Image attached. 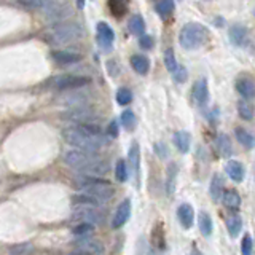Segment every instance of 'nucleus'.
<instances>
[{
	"label": "nucleus",
	"instance_id": "obj_1",
	"mask_svg": "<svg viewBox=\"0 0 255 255\" xmlns=\"http://www.w3.org/2000/svg\"><path fill=\"white\" fill-rule=\"evenodd\" d=\"M62 135L70 145L90 151V153H96L106 143L102 139V131L98 123H83L66 128Z\"/></svg>",
	"mask_w": 255,
	"mask_h": 255
},
{
	"label": "nucleus",
	"instance_id": "obj_2",
	"mask_svg": "<svg viewBox=\"0 0 255 255\" xmlns=\"http://www.w3.org/2000/svg\"><path fill=\"white\" fill-rule=\"evenodd\" d=\"M78 190L82 191V193H86L96 198L101 204L109 201L115 193L114 187H112L109 182L101 180L98 177H90V175H85L83 179L78 180Z\"/></svg>",
	"mask_w": 255,
	"mask_h": 255
},
{
	"label": "nucleus",
	"instance_id": "obj_3",
	"mask_svg": "<svg viewBox=\"0 0 255 255\" xmlns=\"http://www.w3.org/2000/svg\"><path fill=\"white\" fill-rule=\"evenodd\" d=\"M207 40V29L199 22H188L182 27L179 42L185 50H196Z\"/></svg>",
	"mask_w": 255,
	"mask_h": 255
},
{
	"label": "nucleus",
	"instance_id": "obj_4",
	"mask_svg": "<svg viewBox=\"0 0 255 255\" xmlns=\"http://www.w3.org/2000/svg\"><path fill=\"white\" fill-rule=\"evenodd\" d=\"M82 35H83V29H82V26H78L75 22L56 24L51 30V37L54 40V43H58V45L74 43L75 40H78Z\"/></svg>",
	"mask_w": 255,
	"mask_h": 255
},
{
	"label": "nucleus",
	"instance_id": "obj_5",
	"mask_svg": "<svg viewBox=\"0 0 255 255\" xmlns=\"http://www.w3.org/2000/svg\"><path fill=\"white\" fill-rule=\"evenodd\" d=\"M98 156L96 153H90V151H85V150H80V148H75V150H69L66 151V155H64V161H66L67 166L74 167L75 171H83L85 167H88L90 164H93L94 161H98Z\"/></svg>",
	"mask_w": 255,
	"mask_h": 255
},
{
	"label": "nucleus",
	"instance_id": "obj_6",
	"mask_svg": "<svg viewBox=\"0 0 255 255\" xmlns=\"http://www.w3.org/2000/svg\"><path fill=\"white\" fill-rule=\"evenodd\" d=\"M72 219H74V220H80V222L91 223V225H96V223L101 222L102 215H101V212L98 209H96V206L78 204V206H75L74 212H72Z\"/></svg>",
	"mask_w": 255,
	"mask_h": 255
},
{
	"label": "nucleus",
	"instance_id": "obj_7",
	"mask_svg": "<svg viewBox=\"0 0 255 255\" xmlns=\"http://www.w3.org/2000/svg\"><path fill=\"white\" fill-rule=\"evenodd\" d=\"M62 117H64V118H67L69 122L77 123V125H83V123H98V117H96V114H94L93 110L86 109L85 106L70 109V110H67Z\"/></svg>",
	"mask_w": 255,
	"mask_h": 255
},
{
	"label": "nucleus",
	"instance_id": "obj_8",
	"mask_svg": "<svg viewBox=\"0 0 255 255\" xmlns=\"http://www.w3.org/2000/svg\"><path fill=\"white\" fill-rule=\"evenodd\" d=\"M45 16L50 21H53V22H58V21H66L67 18H70L72 14H74V10H72L70 6H67V5H61V3H58L54 0V2L51 3V5H48L46 8H45Z\"/></svg>",
	"mask_w": 255,
	"mask_h": 255
},
{
	"label": "nucleus",
	"instance_id": "obj_9",
	"mask_svg": "<svg viewBox=\"0 0 255 255\" xmlns=\"http://www.w3.org/2000/svg\"><path fill=\"white\" fill-rule=\"evenodd\" d=\"M91 80L88 77L82 75H62L54 78V85L59 88V90H70V88H82L90 85Z\"/></svg>",
	"mask_w": 255,
	"mask_h": 255
},
{
	"label": "nucleus",
	"instance_id": "obj_10",
	"mask_svg": "<svg viewBox=\"0 0 255 255\" xmlns=\"http://www.w3.org/2000/svg\"><path fill=\"white\" fill-rule=\"evenodd\" d=\"M129 217H131V199L126 198L117 207L114 220H112V227H114V228H122L125 223L129 220Z\"/></svg>",
	"mask_w": 255,
	"mask_h": 255
},
{
	"label": "nucleus",
	"instance_id": "obj_11",
	"mask_svg": "<svg viewBox=\"0 0 255 255\" xmlns=\"http://www.w3.org/2000/svg\"><path fill=\"white\" fill-rule=\"evenodd\" d=\"M114 40H115V34L112 27L106 22H99L98 24V42L102 46V50L110 51L112 50V45H114Z\"/></svg>",
	"mask_w": 255,
	"mask_h": 255
},
{
	"label": "nucleus",
	"instance_id": "obj_12",
	"mask_svg": "<svg viewBox=\"0 0 255 255\" xmlns=\"http://www.w3.org/2000/svg\"><path fill=\"white\" fill-rule=\"evenodd\" d=\"M128 161H129V167L134 174L135 185L139 187V179H140V151L137 143H132L129 151H128Z\"/></svg>",
	"mask_w": 255,
	"mask_h": 255
},
{
	"label": "nucleus",
	"instance_id": "obj_13",
	"mask_svg": "<svg viewBox=\"0 0 255 255\" xmlns=\"http://www.w3.org/2000/svg\"><path fill=\"white\" fill-rule=\"evenodd\" d=\"M177 217H179L180 225L185 230H190L191 227H193V220H195L193 207H191L190 204H187V203L180 204L179 209H177Z\"/></svg>",
	"mask_w": 255,
	"mask_h": 255
},
{
	"label": "nucleus",
	"instance_id": "obj_14",
	"mask_svg": "<svg viewBox=\"0 0 255 255\" xmlns=\"http://www.w3.org/2000/svg\"><path fill=\"white\" fill-rule=\"evenodd\" d=\"M209 98V88H207V82L204 78L198 80L193 86V101L198 106H204Z\"/></svg>",
	"mask_w": 255,
	"mask_h": 255
},
{
	"label": "nucleus",
	"instance_id": "obj_15",
	"mask_svg": "<svg viewBox=\"0 0 255 255\" xmlns=\"http://www.w3.org/2000/svg\"><path fill=\"white\" fill-rule=\"evenodd\" d=\"M78 252H82L85 255H98L102 252V246L94 241V239H83V241H80L77 244V249Z\"/></svg>",
	"mask_w": 255,
	"mask_h": 255
},
{
	"label": "nucleus",
	"instance_id": "obj_16",
	"mask_svg": "<svg viewBox=\"0 0 255 255\" xmlns=\"http://www.w3.org/2000/svg\"><path fill=\"white\" fill-rule=\"evenodd\" d=\"M225 171L231 177V180H235V182H241L244 179V167L241 163L236 161V159H231V161L227 163Z\"/></svg>",
	"mask_w": 255,
	"mask_h": 255
},
{
	"label": "nucleus",
	"instance_id": "obj_17",
	"mask_svg": "<svg viewBox=\"0 0 255 255\" xmlns=\"http://www.w3.org/2000/svg\"><path fill=\"white\" fill-rule=\"evenodd\" d=\"M230 40L236 46H243L247 40V29L241 26V24H235V26L230 29Z\"/></svg>",
	"mask_w": 255,
	"mask_h": 255
},
{
	"label": "nucleus",
	"instance_id": "obj_18",
	"mask_svg": "<svg viewBox=\"0 0 255 255\" xmlns=\"http://www.w3.org/2000/svg\"><path fill=\"white\" fill-rule=\"evenodd\" d=\"M236 90H238L239 94L243 96V99H252L254 98L255 88H254V82L251 78L239 80V82L236 83Z\"/></svg>",
	"mask_w": 255,
	"mask_h": 255
},
{
	"label": "nucleus",
	"instance_id": "obj_19",
	"mask_svg": "<svg viewBox=\"0 0 255 255\" xmlns=\"http://www.w3.org/2000/svg\"><path fill=\"white\" fill-rule=\"evenodd\" d=\"M190 142H191V137L187 131H179V132L174 134V143L182 153H187V151L190 150Z\"/></svg>",
	"mask_w": 255,
	"mask_h": 255
},
{
	"label": "nucleus",
	"instance_id": "obj_20",
	"mask_svg": "<svg viewBox=\"0 0 255 255\" xmlns=\"http://www.w3.org/2000/svg\"><path fill=\"white\" fill-rule=\"evenodd\" d=\"M53 59L58 64H75L82 59V56L77 53H70V51H54Z\"/></svg>",
	"mask_w": 255,
	"mask_h": 255
},
{
	"label": "nucleus",
	"instance_id": "obj_21",
	"mask_svg": "<svg viewBox=\"0 0 255 255\" xmlns=\"http://www.w3.org/2000/svg\"><path fill=\"white\" fill-rule=\"evenodd\" d=\"M131 66L132 69L137 72V74L143 75V74H147L148 69H150V62L148 59L145 58V56H140V54H134L132 58H131Z\"/></svg>",
	"mask_w": 255,
	"mask_h": 255
},
{
	"label": "nucleus",
	"instance_id": "obj_22",
	"mask_svg": "<svg viewBox=\"0 0 255 255\" xmlns=\"http://www.w3.org/2000/svg\"><path fill=\"white\" fill-rule=\"evenodd\" d=\"M223 204H225L228 209L238 211L239 206H241V196H239L238 191L235 190L225 191V193H223Z\"/></svg>",
	"mask_w": 255,
	"mask_h": 255
},
{
	"label": "nucleus",
	"instance_id": "obj_23",
	"mask_svg": "<svg viewBox=\"0 0 255 255\" xmlns=\"http://www.w3.org/2000/svg\"><path fill=\"white\" fill-rule=\"evenodd\" d=\"M227 228L231 238H238V235L243 230V219L239 215H230L227 219Z\"/></svg>",
	"mask_w": 255,
	"mask_h": 255
},
{
	"label": "nucleus",
	"instance_id": "obj_24",
	"mask_svg": "<svg viewBox=\"0 0 255 255\" xmlns=\"http://www.w3.org/2000/svg\"><path fill=\"white\" fill-rule=\"evenodd\" d=\"M199 230H201V235L204 238H209L212 235V219L204 211L199 214Z\"/></svg>",
	"mask_w": 255,
	"mask_h": 255
},
{
	"label": "nucleus",
	"instance_id": "obj_25",
	"mask_svg": "<svg viewBox=\"0 0 255 255\" xmlns=\"http://www.w3.org/2000/svg\"><path fill=\"white\" fill-rule=\"evenodd\" d=\"M222 191H223V180L219 174H215L211 180V188H209L211 198L214 201H219V198L222 196Z\"/></svg>",
	"mask_w": 255,
	"mask_h": 255
},
{
	"label": "nucleus",
	"instance_id": "obj_26",
	"mask_svg": "<svg viewBox=\"0 0 255 255\" xmlns=\"http://www.w3.org/2000/svg\"><path fill=\"white\" fill-rule=\"evenodd\" d=\"M217 147L222 156H231V153H233V145H231V140L227 134H220L217 137Z\"/></svg>",
	"mask_w": 255,
	"mask_h": 255
},
{
	"label": "nucleus",
	"instance_id": "obj_27",
	"mask_svg": "<svg viewBox=\"0 0 255 255\" xmlns=\"http://www.w3.org/2000/svg\"><path fill=\"white\" fill-rule=\"evenodd\" d=\"M235 134H236L238 142L241 143V145H244L246 148H252L254 147V137L247 129H244V128H236Z\"/></svg>",
	"mask_w": 255,
	"mask_h": 255
},
{
	"label": "nucleus",
	"instance_id": "obj_28",
	"mask_svg": "<svg viewBox=\"0 0 255 255\" xmlns=\"http://www.w3.org/2000/svg\"><path fill=\"white\" fill-rule=\"evenodd\" d=\"M128 27H129V30L132 32L134 35H142L143 30H145V22H143L142 16L134 14L132 18L129 19V22H128Z\"/></svg>",
	"mask_w": 255,
	"mask_h": 255
},
{
	"label": "nucleus",
	"instance_id": "obj_29",
	"mask_svg": "<svg viewBox=\"0 0 255 255\" xmlns=\"http://www.w3.org/2000/svg\"><path fill=\"white\" fill-rule=\"evenodd\" d=\"M156 11L163 19H167L174 11V2L172 0H159L156 5Z\"/></svg>",
	"mask_w": 255,
	"mask_h": 255
},
{
	"label": "nucleus",
	"instance_id": "obj_30",
	"mask_svg": "<svg viewBox=\"0 0 255 255\" xmlns=\"http://www.w3.org/2000/svg\"><path fill=\"white\" fill-rule=\"evenodd\" d=\"M238 112H239V117H241L243 120H246V122H249V120L254 118V110H252V106L249 102H247L246 99L239 101L238 102Z\"/></svg>",
	"mask_w": 255,
	"mask_h": 255
},
{
	"label": "nucleus",
	"instance_id": "obj_31",
	"mask_svg": "<svg viewBox=\"0 0 255 255\" xmlns=\"http://www.w3.org/2000/svg\"><path fill=\"white\" fill-rule=\"evenodd\" d=\"M175 177H177V166L171 164L169 167H167V182H166V191H167V195H172L174 193Z\"/></svg>",
	"mask_w": 255,
	"mask_h": 255
},
{
	"label": "nucleus",
	"instance_id": "obj_32",
	"mask_svg": "<svg viewBox=\"0 0 255 255\" xmlns=\"http://www.w3.org/2000/svg\"><path fill=\"white\" fill-rule=\"evenodd\" d=\"M34 252V246L30 243H21V244H16L14 247L10 249V255H30Z\"/></svg>",
	"mask_w": 255,
	"mask_h": 255
},
{
	"label": "nucleus",
	"instance_id": "obj_33",
	"mask_svg": "<svg viewBox=\"0 0 255 255\" xmlns=\"http://www.w3.org/2000/svg\"><path fill=\"white\" fill-rule=\"evenodd\" d=\"M115 177L118 182H126L128 180V167H126V163L123 159H118L117 161V166H115Z\"/></svg>",
	"mask_w": 255,
	"mask_h": 255
},
{
	"label": "nucleus",
	"instance_id": "obj_34",
	"mask_svg": "<svg viewBox=\"0 0 255 255\" xmlns=\"http://www.w3.org/2000/svg\"><path fill=\"white\" fill-rule=\"evenodd\" d=\"M122 123L128 131H132L135 128V115L131 110H125L122 114Z\"/></svg>",
	"mask_w": 255,
	"mask_h": 255
},
{
	"label": "nucleus",
	"instance_id": "obj_35",
	"mask_svg": "<svg viewBox=\"0 0 255 255\" xmlns=\"http://www.w3.org/2000/svg\"><path fill=\"white\" fill-rule=\"evenodd\" d=\"M164 66L169 72H174L175 69H177V61H175L172 48H167V50L164 51Z\"/></svg>",
	"mask_w": 255,
	"mask_h": 255
},
{
	"label": "nucleus",
	"instance_id": "obj_36",
	"mask_svg": "<svg viewBox=\"0 0 255 255\" xmlns=\"http://www.w3.org/2000/svg\"><path fill=\"white\" fill-rule=\"evenodd\" d=\"M132 101V93L128 90V88H120L118 93H117V102L120 106H126Z\"/></svg>",
	"mask_w": 255,
	"mask_h": 255
},
{
	"label": "nucleus",
	"instance_id": "obj_37",
	"mask_svg": "<svg viewBox=\"0 0 255 255\" xmlns=\"http://www.w3.org/2000/svg\"><path fill=\"white\" fill-rule=\"evenodd\" d=\"M94 225H91V223H86V222H80L78 225L72 230V233H74L75 236H83L86 233H90V231H93Z\"/></svg>",
	"mask_w": 255,
	"mask_h": 255
},
{
	"label": "nucleus",
	"instance_id": "obj_38",
	"mask_svg": "<svg viewBox=\"0 0 255 255\" xmlns=\"http://www.w3.org/2000/svg\"><path fill=\"white\" fill-rule=\"evenodd\" d=\"M254 251V241H252V236L251 235H246L243 243H241V254L243 255H252Z\"/></svg>",
	"mask_w": 255,
	"mask_h": 255
},
{
	"label": "nucleus",
	"instance_id": "obj_39",
	"mask_svg": "<svg viewBox=\"0 0 255 255\" xmlns=\"http://www.w3.org/2000/svg\"><path fill=\"white\" fill-rule=\"evenodd\" d=\"M187 69H183V67H177L174 70V80L177 83H183L187 80Z\"/></svg>",
	"mask_w": 255,
	"mask_h": 255
},
{
	"label": "nucleus",
	"instance_id": "obj_40",
	"mask_svg": "<svg viewBox=\"0 0 255 255\" xmlns=\"http://www.w3.org/2000/svg\"><path fill=\"white\" fill-rule=\"evenodd\" d=\"M139 37H140V38H139V45L143 48V50H150V48L153 46V40H151L150 35L142 34V35H139Z\"/></svg>",
	"mask_w": 255,
	"mask_h": 255
},
{
	"label": "nucleus",
	"instance_id": "obj_41",
	"mask_svg": "<svg viewBox=\"0 0 255 255\" xmlns=\"http://www.w3.org/2000/svg\"><path fill=\"white\" fill-rule=\"evenodd\" d=\"M107 134H109V137H112V139H115L117 135H118V125H117V122H112L110 125H109V128H107Z\"/></svg>",
	"mask_w": 255,
	"mask_h": 255
},
{
	"label": "nucleus",
	"instance_id": "obj_42",
	"mask_svg": "<svg viewBox=\"0 0 255 255\" xmlns=\"http://www.w3.org/2000/svg\"><path fill=\"white\" fill-rule=\"evenodd\" d=\"M155 151L156 153L161 156V158H166V155H167V151H166V148H164V145L163 143H156L155 145Z\"/></svg>",
	"mask_w": 255,
	"mask_h": 255
},
{
	"label": "nucleus",
	"instance_id": "obj_43",
	"mask_svg": "<svg viewBox=\"0 0 255 255\" xmlns=\"http://www.w3.org/2000/svg\"><path fill=\"white\" fill-rule=\"evenodd\" d=\"M190 255H203V254H201V251H199V249H196V247H193V249L190 251Z\"/></svg>",
	"mask_w": 255,
	"mask_h": 255
}]
</instances>
